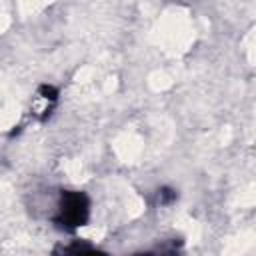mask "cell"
I'll return each mask as SVG.
<instances>
[{
    "label": "cell",
    "instance_id": "2",
    "mask_svg": "<svg viewBox=\"0 0 256 256\" xmlns=\"http://www.w3.org/2000/svg\"><path fill=\"white\" fill-rule=\"evenodd\" d=\"M58 104V88L52 84H40L36 94H34V102H32V116L38 122H46L52 116V110Z\"/></svg>",
    "mask_w": 256,
    "mask_h": 256
},
{
    "label": "cell",
    "instance_id": "3",
    "mask_svg": "<svg viewBox=\"0 0 256 256\" xmlns=\"http://www.w3.org/2000/svg\"><path fill=\"white\" fill-rule=\"evenodd\" d=\"M50 256H110L108 252H104L102 248L86 242V240H70V242H62L56 244L50 252Z\"/></svg>",
    "mask_w": 256,
    "mask_h": 256
},
{
    "label": "cell",
    "instance_id": "4",
    "mask_svg": "<svg viewBox=\"0 0 256 256\" xmlns=\"http://www.w3.org/2000/svg\"><path fill=\"white\" fill-rule=\"evenodd\" d=\"M132 256H182V254H180V242H168V244H162L154 250L136 252Z\"/></svg>",
    "mask_w": 256,
    "mask_h": 256
},
{
    "label": "cell",
    "instance_id": "5",
    "mask_svg": "<svg viewBox=\"0 0 256 256\" xmlns=\"http://www.w3.org/2000/svg\"><path fill=\"white\" fill-rule=\"evenodd\" d=\"M156 200H158L160 206H170L172 202L178 200V192H176L174 188L162 186V188H158V192H156Z\"/></svg>",
    "mask_w": 256,
    "mask_h": 256
},
{
    "label": "cell",
    "instance_id": "1",
    "mask_svg": "<svg viewBox=\"0 0 256 256\" xmlns=\"http://www.w3.org/2000/svg\"><path fill=\"white\" fill-rule=\"evenodd\" d=\"M90 220V198L82 190H60L52 224L64 232H76Z\"/></svg>",
    "mask_w": 256,
    "mask_h": 256
}]
</instances>
